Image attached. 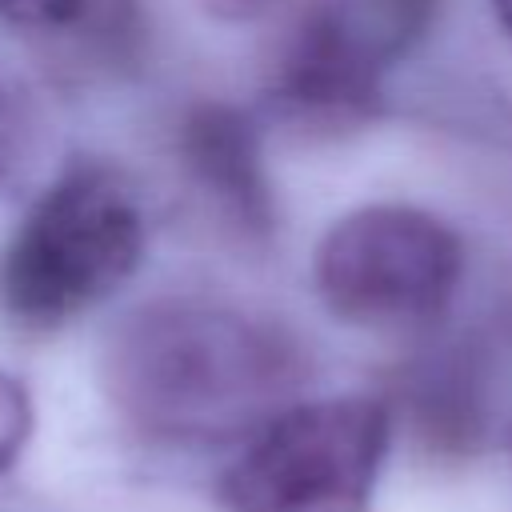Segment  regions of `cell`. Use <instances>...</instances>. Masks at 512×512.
Wrapping results in <instances>:
<instances>
[{
	"label": "cell",
	"instance_id": "11",
	"mask_svg": "<svg viewBox=\"0 0 512 512\" xmlns=\"http://www.w3.org/2000/svg\"><path fill=\"white\" fill-rule=\"evenodd\" d=\"M492 12H496V20L504 24V32L512 36V0H492Z\"/></svg>",
	"mask_w": 512,
	"mask_h": 512
},
{
	"label": "cell",
	"instance_id": "4",
	"mask_svg": "<svg viewBox=\"0 0 512 512\" xmlns=\"http://www.w3.org/2000/svg\"><path fill=\"white\" fill-rule=\"evenodd\" d=\"M460 272V236L412 204H364L340 216L312 256L324 308L372 332L436 320L456 296Z\"/></svg>",
	"mask_w": 512,
	"mask_h": 512
},
{
	"label": "cell",
	"instance_id": "1",
	"mask_svg": "<svg viewBox=\"0 0 512 512\" xmlns=\"http://www.w3.org/2000/svg\"><path fill=\"white\" fill-rule=\"evenodd\" d=\"M100 380L140 432L212 444L284 412L300 360L288 336L232 304L152 300L108 332Z\"/></svg>",
	"mask_w": 512,
	"mask_h": 512
},
{
	"label": "cell",
	"instance_id": "6",
	"mask_svg": "<svg viewBox=\"0 0 512 512\" xmlns=\"http://www.w3.org/2000/svg\"><path fill=\"white\" fill-rule=\"evenodd\" d=\"M184 160L204 192L240 224H268V188L252 128L228 108H200L184 124Z\"/></svg>",
	"mask_w": 512,
	"mask_h": 512
},
{
	"label": "cell",
	"instance_id": "5",
	"mask_svg": "<svg viewBox=\"0 0 512 512\" xmlns=\"http://www.w3.org/2000/svg\"><path fill=\"white\" fill-rule=\"evenodd\" d=\"M408 24L376 0H320L292 32L272 100L304 128H352L372 116L380 72Z\"/></svg>",
	"mask_w": 512,
	"mask_h": 512
},
{
	"label": "cell",
	"instance_id": "7",
	"mask_svg": "<svg viewBox=\"0 0 512 512\" xmlns=\"http://www.w3.org/2000/svg\"><path fill=\"white\" fill-rule=\"evenodd\" d=\"M32 436V400L20 380L0 372V472L16 464Z\"/></svg>",
	"mask_w": 512,
	"mask_h": 512
},
{
	"label": "cell",
	"instance_id": "3",
	"mask_svg": "<svg viewBox=\"0 0 512 512\" xmlns=\"http://www.w3.org/2000/svg\"><path fill=\"white\" fill-rule=\"evenodd\" d=\"M392 416L372 396L288 404L220 480L228 512H368Z\"/></svg>",
	"mask_w": 512,
	"mask_h": 512
},
{
	"label": "cell",
	"instance_id": "10",
	"mask_svg": "<svg viewBox=\"0 0 512 512\" xmlns=\"http://www.w3.org/2000/svg\"><path fill=\"white\" fill-rule=\"evenodd\" d=\"M8 152H12V108H8V96L0 88V172L8 164Z\"/></svg>",
	"mask_w": 512,
	"mask_h": 512
},
{
	"label": "cell",
	"instance_id": "9",
	"mask_svg": "<svg viewBox=\"0 0 512 512\" xmlns=\"http://www.w3.org/2000/svg\"><path fill=\"white\" fill-rule=\"evenodd\" d=\"M212 20H224V24H248V20H260L268 12H276L284 0H196Z\"/></svg>",
	"mask_w": 512,
	"mask_h": 512
},
{
	"label": "cell",
	"instance_id": "2",
	"mask_svg": "<svg viewBox=\"0 0 512 512\" xmlns=\"http://www.w3.org/2000/svg\"><path fill=\"white\" fill-rule=\"evenodd\" d=\"M144 260V212L108 164L60 172L28 208L0 264L4 308L32 328L64 324L108 300Z\"/></svg>",
	"mask_w": 512,
	"mask_h": 512
},
{
	"label": "cell",
	"instance_id": "8",
	"mask_svg": "<svg viewBox=\"0 0 512 512\" xmlns=\"http://www.w3.org/2000/svg\"><path fill=\"white\" fill-rule=\"evenodd\" d=\"M84 0H0V20L16 28H68Z\"/></svg>",
	"mask_w": 512,
	"mask_h": 512
}]
</instances>
